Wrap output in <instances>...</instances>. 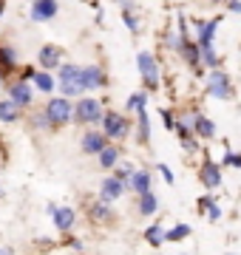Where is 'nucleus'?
Wrapping results in <instances>:
<instances>
[{"label": "nucleus", "mask_w": 241, "mask_h": 255, "mask_svg": "<svg viewBox=\"0 0 241 255\" xmlns=\"http://www.w3.org/2000/svg\"><path fill=\"white\" fill-rule=\"evenodd\" d=\"M0 199H3V187H0Z\"/></svg>", "instance_id": "44"}, {"label": "nucleus", "mask_w": 241, "mask_h": 255, "mask_svg": "<svg viewBox=\"0 0 241 255\" xmlns=\"http://www.w3.org/2000/svg\"><path fill=\"white\" fill-rule=\"evenodd\" d=\"M159 114H162V122H165L167 130H173V125H176V114H173L170 108H162Z\"/></svg>", "instance_id": "35"}, {"label": "nucleus", "mask_w": 241, "mask_h": 255, "mask_svg": "<svg viewBox=\"0 0 241 255\" xmlns=\"http://www.w3.org/2000/svg\"><path fill=\"white\" fill-rule=\"evenodd\" d=\"M227 11H233V14H241V0H227Z\"/></svg>", "instance_id": "39"}, {"label": "nucleus", "mask_w": 241, "mask_h": 255, "mask_svg": "<svg viewBox=\"0 0 241 255\" xmlns=\"http://www.w3.org/2000/svg\"><path fill=\"white\" fill-rule=\"evenodd\" d=\"M57 91L60 97H68V100H77V97H85L83 91V65L77 63H63L57 68Z\"/></svg>", "instance_id": "1"}, {"label": "nucleus", "mask_w": 241, "mask_h": 255, "mask_svg": "<svg viewBox=\"0 0 241 255\" xmlns=\"http://www.w3.org/2000/svg\"><path fill=\"white\" fill-rule=\"evenodd\" d=\"M0 255H14L11 250H6V247H0Z\"/></svg>", "instance_id": "41"}, {"label": "nucleus", "mask_w": 241, "mask_h": 255, "mask_svg": "<svg viewBox=\"0 0 241 255\" xmlns=\"http://www.w3.org/2000/svg\"><path fill=\"white\" fill-rule=\"evenodd\" d=\"M43 111H46L51 130H60L74 122V100H68V97H48Z\"/></svg>", "instance_id": "2"}, {"label": "nucleus", "mask_w": 241, "mask_h": 255, "mask_svg": "<svg viewBox=\"0 0 241 255\" xmlns=\"http://www.w3.org/2000/svg\"><path fill=\"white\" fill-rule=\"evenodd\" d=\"M207 219H210V221L222 219V210H219V204H210V210H207Z\"/></svg>", "instance_id": "38"}, {"label": "nucleus", "mask_w": 241, "mask_h": 255, "mask_svg": "<svg viewBox=\"0 0 241 255\" xmlns=\"http://www.w3.org/2000/svg\"><path fill=\"white\" fill-rule=\"evenodd\" d=\"M165 236H167V230L162 227V221H153V224L145 227V241H148L150 247H156V250L165 244Z\"/></svg>", "instance_id": "26"}, {"label": "nucleus", "mask_w": 241, "mask_h": 255, "mask_svg": "<svg viewBox=\"0 0 241 255\" xmlns=\"http://www.w3.org/2000/svg\"><path fill=\"white\" fill-rule=\"evenodd\" d=\"M193 230L187 227V224H176V227H170L167 230V236H165V241H170V244H179V241H185L187 236H190Z\"/></svg>", "instance_id": "30"}, {"label": "nucleus", "mask_w": 241, "mask_h": 255, "mask_svg": "<svg viewBox=\"0 0 241 255\" xmlns=\"http://www.w3.org/2000/svg\"><path fill=\"white\" fill-rule=\"evenodd\" d=\"M46 210H48V216L54 219V227L60 230V233H71L74 230V210L71 207H57V204H46Z\"/></svg>", "instance_id": "15"}, {"label": "nucleus", "mask_w": 241, "mask_h": 255, "mask_svg": "<svg viewBox=\"0 0 241 255\" xmlns=\"http://www.w3.org/2000/svg\"><path fill=\"white\" fill-rule=\"evenodd\" d=\"M114 3H117V6H120V0H114Z\"/></svg>", "instance_id": "45"}, {"label": "nucleus", "mask_w": 241, "mask_h": 255, "mask_svg": "<svg viewBox=\"0 0 241 255\" xmlns=\"http://www.w3.org/2000/svg\"><path fill=\"white\" fill-rule=\"evenodd\" d=\"M34 23H48L60 14V0H31V9H28Z\"/></svg>", "instance_id": "13"}, {"label": "nucleus", "mask_w": 241, "mask_h": 255, "mask_svg": "<svg viewBox=\"0 0 241 255\" xmlns=\"http://www.w3.org/2000/svg\"><path fill=\"white\" fill-rule=\"evenodd\" d=\"M148 97L150 94L142 88V91H133L128 97V102H125V114H136V111H142V108H148Z\"/></svg>", "instance_id": "28"}, {"label": "nucleus", "mask_w": 241, "mask_h": 255, "mask_svg": "<svg viewBox=\"0 0 241 255\" xmlns=\"http://www.w3.org/2000/svg\"><path fill=\"white\" fill-rule=\"evenodd\" d=\"M224 164L227 167H241V153H233L230 145H224Z\"/></svg>", "instance_id": "33"}, {"label": "nucleus", "mask_w": 241, "mask_h": 255, "mask_svg": "<svg viewBox=\"0 0 241 255\" xmlns=\"http://www.w3.org/2000/svg\"><path fill=\"white\" fill-rule=\"evenodd\" d=\"M83 3H91V0H83Z\"/></svg>", "instance_id": "46"}, {"label": "nucleus", "mask_w": 241, "mask_h": 255, "mask_svg": "<svg viewBox=\"0 0 241 255\" xmlns=\"http://www.w3.org/2000/svg\"><path fill=\"white\" fill-rule=\"evenodd\" d=\"M193 133H196V139H216L213 119H207L204 114H199L196 117V125H193Z\"/></svg>", "instance_id": "25"}, {"label": "nucleus", "mask_w": 241, "mask_h": 255, "mask_svg": "<svg viewBox=\"0 0 241 255\" xmlns=\"http://www.w3.org/2000/svg\"><path fill=\"white\" fill-rule=\"evenodd\" d=\"M105 145H108V136L102 133V128H85V133L80 136V147L88 156H97Z\"/></svg>", "instance_id": "12"}, {"label": "nucleus", "mask_w": 241, "mask_h": 255, "mask_svg": "<svg viewBox=\"0 0 241 255\" xmlns=\"http://www.w3.org/2000/svg\"><path fill=\"white\" fill-rule=\"evenodd\" d=\"M102 133L108 136V142H122V139L130 136V117L128 114H120V111L108 108L105 114H102Z\"/></svg>", "instance_id": "5"}, {"label": "nucleus", "mask_w": 241, "mask_h": 255, "mask_svg": "<svg viewBox=\"0 0 241 255\" xmlns=\"http://www.w3.org/2000/svg\"><path fill=\"white\" fill-rule=\"evenodd\" d=\"M31 85H34V91L46 94V97H51V94L57 91V77L51 71H43V68H37V74H34V80H31Z\"/></svg>", "instance_id": "19"}, {"label": "nucleus", "mask_w": 241, "mask_h": 255, "mask_svg": "<svg viewBox=\"0 0 241 255\" xmlns=\"http://www.w3.org/2000/svg\"><path fill=\"white\" fill-rule=\"evenodd\" d=\"M108 71L102 68L100 63H91V65H83V91H102L108 88Z\"/></svg>", "instance_id": "9"}, {"label": "nucleus", "mask_w": 241, "mask_h": 255, "mask_svg": "<svg viewBox=\"0 0 241 255\" xmlns=\"http://www.w3.org/2000/svg\"><path fill=\"white\" fill-rule=\"evenodd\" d=\"M3 85H6V80H3V77H0V91H3Z\"/></svg>", "instance_id": "42"}, {"label": "nucleus", "mask_w": 241, "mask_h": 255, "mask_svg": "<svg viewBox=\"0 0 241 255\" xmlns=\"http://www.w3.org/2000/svg\"><path fill=\"white\" fill-rule=\"evenodd\" d=\"M159 173H162V179H165L167 184H173V170H170V167H167L165 162L159 164Z\"/></svg>", "instance_id": "37"}, {"label": "nucleus", "mask_w": 241, "mask_h": 255, "mask_svg": "<svg viewBox=\"0 0 241 255\" xmlns=\"http://www.w3.org/2000/svg\"><path fill=\"white\" fill-rule=\"evenodd\" d=\"M136 68H139L142 77V88L148 94H156L162 88V68H159V60L150 51H139L136 54Z\"/></svg>", "instance_id": "4"}, {"label": "nucleus", "mask_w": 241, "mask_h": 255, "mask_svg": "<svg viewBox=\"0 0 241 255\" xmlns=\"http://www.w3.org/2000/svg\"><path fill=\"white\" fill-rule=\"evenodd\" d=\"M102 114H105V105L97 97H77L74 102V122L83 128H97L102 122Z\"/></svg>", "instance_id": "3"}, {"label": "nucleus", "mask_w": 241, "mask_h": 255, "mask_svg": "<svg viewBox=\"0 0 241 255\" xmlns=\"http://www.w3.org/2000/svg\"><path fill=\"white\" fill-rule=\"evenodd\" d=\"M17 68H20L17 48L11 46V43H0V77L9 80V77L17 74Z\"/></svg>", "instance_id": "11"}, {"label": "nucleus", "mask_w": 241, "mask_h": 255, "mask_svg": "<svg viewBox=\"0 0 241 255\" xmlns=\"http://www.w3.org/2000/svg\"><path fill=\"white\" fill-rule=\"evenodd\" d=\"M210 204H216V201H213V196H202V199H199V207H196V210H199V213L204 216V213L210 210Z\"/></svg>", "instance_id": "36"}, {"label": "nucleus", "mask_w": 241, "mask_h": 255, "mask_svg": "<svg viewBox=\"0 0 241 255\" xmlns=\"http://www.w3.org/2000/svg\"><path fill=\"white\" fill-rule=\"evenodd\" d=\"M6 14V0H0V17Z\"/></svg>", "instance_id": "40"}, {"label": "nucleus", "mask_w": 241, "mask_h": 255, "mask_svg": "<svg viewBox=\"0 0 241 255\" xmlns=\"http://www.w3.org/2000/svg\"><path fill=\"white\" fill-rule=\"evenodd\" d=\"M28 122H31V128H34V130H51L48 117H46V111H43V108H37L34 114H28Z\"/></svg>", "instance_id": "31"}, {"label": "nucleus", "mask_w": 241, "mask_h": 255, "mask_svg": "<svg viewBox=\"0 0 241 255\" xmlns=\"http://www.w3.org/2000/svg\"><path fill=\"white\" fill-rule=\"evenodd\" d=\"M156 210H159V199H156V193L153 190L136 196V213H139V216H153Z\"/></svg>", "instance_id": "22"}, {"label": "nucleus", "mask_w": 241, "mask_h": 255, "mask_svg": "<svg viewBox=\"0 0 241 255\" xmlns=\"http://www.w3.org/2000/svg\"><path fill=\"white\" fill-rule=\"evenodd\" d=\"M20 117H23V108H20V105H14L9 97H6V100H0V122L14 125V122H20Z\"/></svg>", "instance_id": "23"}, {"label": "nucleus", "mask_w": 241, "mask_h": 255, "mask_svg": "<svg viewBox=\"0 0 241 255\" xmlns=\"http://www.w3.org/2000/svg\"><path fill=\"white\" fill-rule=\"evenodd\" d=\"M199 179H202V184L207 187V190H216V187L222 184V164H216L213 159L204 156L202 167H199Z\"/></svg>", "instance_id": "16"}, {"label": "nucleus", "mask_w": 241, "mask_h": 255, "mask_svg": "<svg viewBox=\"0 0 241 255\" xmlns=\"http://www.w3.org/2000/svg\"><path fill=\"white\" fill-rule=\"evenodd\" d=\"M97 156H100V167H102V170H114V167H117V164L122 162L120 147L114 145V142H108V145L102 147V150H100Z\"/></svg>", "instance_id": "21"}, {"label": "nucleus", "mask_w": 241, "mask_h": 255, "mask_svg": "<svg viewBox=\"0 0 241 255\" xmlns=\"http://www.w3.org/2000/svg\"><path fill=\"white\" fill-rule=\"evenodd\" d=\"M63 46H57V43H46V46H40L37 51V68H43V71H57L60 65H63Z\"/></svg>", "instance_id": "10"}, {"label": "nucleus", "mask_w": 241, "mask_h": 255, "mask_svg": "<svg viewBox=\"0 0 241 255\" xmlns=\"http://www.w3.org/2000/svg\"><path fill=\"white\" fill-rule=\"evenodd\" d=\"M85 216H88V221H94V224H114V221H117L111 204L102 201V199L88 201V204H85Z\"/></svg>", "instance_id": "14"}, {"label": "nucleus", "mask_w": 241, "mask_h": 255, "mask_svg": "<svg viewBox=\"0 0 241 255\" xmlns=\"http://www.w3.org/2000/svg\"><path fill=\"white\" fill-rule=\"evenodd\" d=\"M136 145H142V147L150 145V114H148V108L136 111Z\"/></svg>", "instance_id": "20"}, {"label": "nucleus", "mask_w": 241, "mask_h": 255, "mask_svg": "<svg viewBox=\"0 0 241 255\" xmlns=\"http://www.w3.org/2000/svg\"><path fill=\"white\" fill-rule=\"evenodd\" d=\"M219 23H222V17L196 20V43H199V46L213 43V40H216V31H219Z\"/></svg>", "instance_id": "18"}, {"label": "nucleus", "mask_w": 241, "mask_h": 255, "mask_svg": "<svg viewBox=\"0 0 241 255\" xmlns=\"http://www.w3.org/2000/svg\"><path fill=\"white\" fill-rule=\"evenodd\" d=\"M230 255H233V253H230Z\"/></svg>", "instance_id": "47"}, {"label": "nucleus", "mask_w": 241, "mask_h": 255, "mask_svg": "<svg viewBox=\"0 0 241 255\" xmlns=\"http://www.w3.org/2000/svg\"><path fill=\"white\" fill-rule=\"evenodd\" d=\"M133 170H136L133 164H128V162H120L117 167H114V176H117V179H122V182L128 184V179H130V173H133Z\"/></svg>", "instance_id": "32"}, {"label": "nucleus", "mask_w": 241, "mask_h": 255, "mask_svg": "<svg viewBox=\"0 0 241 255\" xmlns=\"http://www.w3.org/2000/svg\"><path fill=\"white\" fill-rule=\"evenodd\" d=\"M176 54L182 57V63H185L193 74H202V68H204V65H202V51H199V43H196V40H193L190 34L179 40Z\"/></svg>", "instance_id": "8"}, {"label": "nucleus", "mask_w": 241, "mask_h": 255, "mask_svg": "<svg viewBox=\"0 0 241 255\" xmlns=\"http://www.w3.org/2000/svg\"><path fill=\"white\" fill-rule=\"evenodd\" d=\"M199 51H202V65L207 68V71H213V68H219V65H222V57H219V51H216L213 43L199 46Z\"/></svg>", "instance_id": "27"}, {"label": "nucleus", "mask_w": 241, "mask_h": 255, "mask_svg": "<svg viewBox=\"0 0 241 255\" xmlns=\"http://www.w3.org/2000/svg\"><path fill=\"white\" fill-rule=\"evenodd\" d=\"M3 91H6V97H9L14 105H20L23 111H28L34 105V85L26 82V80H20V77H9L6 85H3Z\"/></svg>", "instance_id": "7"}, {"label": "nucleus", "mask_w": 241, "mask_h": 255, "mask_svg": "<svg viewBox=\"0 0 241 255\" xmlns=\"http://www.w3.org/2000/svg\"><path fill=\"white\" fill-rule=\"evenodd\" d=\"M34 74H37V65H20V68H17V74H14V77H20V80L31 82V80H34Z\"/></svg>", "instance_id": "34"}, {"label": "nucleus", "mask_w": 241, "mask_h": 255, "mask_svg": "<svg viewBox=\"0 0 241 255\" xmlns=\"http://www.w3.org/2000/svg\"><path fill=\"white\" fill-rule=\"evenodd\" d=\"M122 23H125V28H128L130 34H139V31H142L139 11H136V9H122Z\"/></svg>", "instance_id": "29"}, {"label": "nucleus", "mask_w": 241, "mask_h": 255, "mask_svg": "<svg viewBox=\"0 0 241 255\" xmlns=\"http://www.w3.org/2000/svg\"><path fill=\"white\" fill-rule=\"evenodd\" d=\"M207 3H213V6H216V3H224V0H207Z\"/></svg>", "instance_id": "43"}, {"label": "nucleus", "mask_w": 241, "mask_h": 255, "mask_svg": "<svg viewBox=\"0 0 241 255\" xmlns=\"http://www.w3.org/2000/svg\"><path fill=\"white\" fill-rule=\"evenodd\" d=\"M128 187L136 193V196H139V193H148L150 190V170H145V167H142V170H133L130 179H128Z\"/></svg>", "instance_id": "24"}, {"label": "nucleus", "mask_w": 241, "mask_h": 255, "mask_svg": "<svg viewBox=\"0 0 241 255\" xmlns=\"http://www.w3.org/2000/svg\"><path fill=\"white\" fill-rule=\"evenodd\" d=\"M125 190H128V184L111 173V176H105V179H102V184H100V199L108 201V204H114V201L120 199Z\"/></svg>", "instance_id": "17"}, {"label": "nucleus", "mask_w": 241, "mask_h": 255, "mask_svg": "<svg viewBox=\"0 0 241 255\" xmlns=\"http://www.w3.org/2000/svg\"><path fill=\"white\" fill-rule=\"evenodd\" d=\"M204 94H207V97H213V100H233V97H236V91H233V80L227 77V71H222V68L207 71Z\"/></svg>", "instance_id": "6"}]
</instances>
